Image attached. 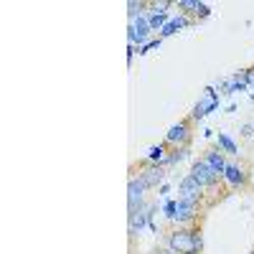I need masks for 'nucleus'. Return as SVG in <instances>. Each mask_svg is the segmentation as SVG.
I'll use <instances>...</instances> for the list:
<instances>
[{
  "label": "nucleus",
  "mask_w": 254,
  "mask_h": 254,
  "mask_svg": "<svg viewBox=\"0 0 254 254\" xmlns=\"http://www.w3.org/2000/svg\"><path fill=\"white\" fill-rule=\"evenodd\" d=\"M188 176L193 178L206 193H211L214 196L216 193V188H219V183H221V176L214 171V168H211L203 158H196L193 163H190V171H188Z\"/></svg>",
  "instance_id": "obj_2"
},
{
  "label": "nucleus",
  "mask_w": 254,
  "mask_h": 254,
  "mask_svg": "<svg viewBox=\"0 0 254 254\" xmlns=\"http://www.w3.org/2000/svg\"><path fill=\"white\" fill-rule=\"evenodd\" d=\"M135 51H137V46L127 44V64H132V59H135Z\"/></svg>",
  "instance_id": "obj_26"
},
{
  "label": "nucleus",
  "mask_w": 254,
  "mask_h": 254,
  "mask_svg": "<svg viewBox=\"0 0 254 254\" xmlns=\"http://www.w3.org/2000/svg\"><path fill=\"white\" fill-rule=\"evenodd\" d=\"M168 193H171V183H168V181H165V183H163V186L158 188V196H160V198H165Z\"/></svg>",
  "instance_id": "obj_24"
},
{
  "label": "nucleus",
  "mask_w": 254,
  "mask_h": 254,
  "mask_svg": "<svg viewBox=\"0 0 254 254\" xmlns=\"http://www.w3.org/2000/svg\"><path fill=\"white\" fill-rule=\"evenodd\" d=\"M211 168H214V171L219 173V176H224V168H226V163H229V158L224 155V150L219 145H211V147H206V153L201 155Z\"/></svg>",
  "instance_id": "obj_13"
},
{
  "label": "nucleus",
  "mask_w": 254,
  "mask_h": 254,
  "mask_svg": "<svg viewBox=\"0 0 254 254\" xmlns=\"http://www.w3.org/2000/svg\"><path fill=\"white\" fill-rule=\"evenodd\" d=\"M137 178L145 183V188L147 190H158L163 183H165V178H168V171L163 165H153V163H140V168H137Z\"/></svg>",
  "instance_id": "obj_6"
},
{
  "label": "nucleus",
  "mask_w": 254,
  "mask_h": 254,
  "mask_svg": "<svg viewBox=\"0 0 254 254\" xmlns=\"http://www.w3.org/2000/svg\"><path fill=\"white\" fill-rule=\"evenodd\" d=\"M203 196H206V190H203L193 178H190V176L181 178V183H178V198H181V201H190V203H198V206H201Z\"/></svg>",
  "instance_id": "obj_11"
},
{
  "label": "nucleus",
  "mask_w": 254,
  "mask_h": 254,
  "mask_svg": "<svg viewBox=\"0 0 254 254\" xmlns=\"http://www.w3.org/2000/svg\"><path fill=\"white\" fill-rule=\"evenodd\" d=\"M150 38H155V33H153L150 23H147V13L140 15V18H135V20H130V26H127V44H132V46L140 49Z\"/></svg>",
  "instance_id": "obj_5"
},
{
  "label": "nucleus",
  "mask_w": 254,
  "mask_h": 254,
  "mask_svg": "<svg viewBox=\"0 0 254 254\" xmlns=\"http://www.w3.org/2000/svg\"><path fill=\"white\" fill-rule=\"evenodd\" d=\"M247 84H249V89L254 92V66L247 69Z\"/></svg>",
  "instance_id": "obj_25"
},
{
  "label": "nucleus",
  "mask_w": 254,
  "mask_h": 254,
  "mask_svg": "<svg viewBox=\"0 0 254 254\" xmlns=\"http://www.w3.org/2000/svg\"><path fill=\"white\" fill-rule=\"evenodd\" d=\"M198 216H201V206L198 203H190V201H181L178 198V211L173 216L176 226H196Z\"/></svg>",
  "instance_id": "obj_9"
},
{
  "label": "nucleus",
  "mask_w": 254,
  "mask_h": 254,
  "mask_svg": "<svg viewBox=\"0 0 254 254\" xmlns=\"http://www.w3.org/2000/svg\"><path fill=\"white\" fill-rule=\"evenodd\" d=\"M208 15H211V5H208V3H201V0H198L196 13H193V20H206Z\"/></svg>",
  "instance_id": "obj_22"
},
{
  "label": "nucleus",
  "mask_w": 254,
  "mask_h": 254,
  "mask_svg": "<svg viewBox=\"0 0 254 254\" xmlns=\"http://www.w3.org/2000/svg\"><path fill=\"white\" fill-rule=\"evenodd\" d=\"M163 216L168 219V221H173V216H176V211H178V198H163Z\"/></svg>",
  "instance_id": "obj_18"
},
{
  "label": "nucleus",
  "mask_w": 254,
  "mask_h": 254,
  "mask_svg": "<svg viewBox=\"0 0 254 254\" xmlns=\"http://www.w3.org/2000/svg\"><path fill=\"white\" fill-rule=\"evenodd\" d=\"M196 5H198V0H178V3H176L178 13H186L190 18H193V13H196Z\"/></svg>",
  "instance_id": "obj_20"
},
{
  "label": "nucleus",
  "mask_w": 254,
  "mask_h": 254,
  "mask_svg": "<svg viewBox=\"0 0 254 254\" xmlns=\"http://www.w3.org/2000/svg\"><path fill=\"white\" fill-rule=\"evenodd\" d=\"M165 247H171L181 254L186 252H203V234L198 226H176L165 234Z\"/></svg>",
  "instance_id": "obj_1"
},
{
  "label": "nucleus",
  "mask_w": 254,
  "mask_h": 254,
  "mask_svg": "<svg viewBox=\"0 0 254 254\" xmlns=\"http://www.w3.org/2000/svg\"><path fill=\"white\" fill-rule=\"evenodd\" d=\"M219 107H221V94H219V89H216V87H206V89H203V97L193 104V110H190L188 120H190V122H201V120H206L211 112H216Z\"/></svg>",
  "instance_id": "obj_3"
},
{
  "label": "nucleus",
  "mask_w": 254,
  "mask_h": 254,
  "mask_svg": "<svg viewBox=\"0 0 254 254\" xmlns=\"http://www.w3.org/2000/svg\"><path fill=\"white\" fill-rule=\"evenodd\" d=\"M221 181H224L231 190H239V188H244V186L249 183L247 165H244V163H239V160H229V163H226V168H224V176H221Z\"/></svg>",
  "instance_id": "obj_7"
},
{
  "label": "nucleus",
  "mask_w": 254,
  "mask_h": 254,
  "mask_svg": "<svg viewBox=\"0 0 254 254\" xmlns=\"http://www.w3.org/2000/svg\"><path fill=\"white\" fill-rule=\"evenodd\" d=\"M252 135H254V125L244 122V125H242V137H252Z\"/></svg>",
  "instance_id": "obj_23"
},
{
  "label": "nucleus",
  "mask_w": 254,
  "mask_h": 254,
  "mask_svg": "<svg viewBox=\"0 0 254 254\" xmlns=\"http://www.w3.org/2000/svg\"><path fill=\"white\" fill-rule=\"evenodd\" d=\"M216 145L224 150L226 158H239V145L234 142V137H231L229 132H221V130H219V135H216Z\"/></svg>",
  "instance_id": "obj_15"
},
{
  "label": "nucleus",
  "mask_w": 254,
  "mask_h": 254,
  "mask_svg": "<svg viewBox=\"0 0 254 254\" xmlns=\"http://www.w3.org/2000/svg\"><path fill=\"white\" fill-rule=\"evenodd\" d=\"M196 20L190 18V15H186V13H173L171 15V20L165 23V28L158 33V38H171V36H176L178 31H183V28H188V26H193Z\"/></svg>",
  "instance_id": "obj_12"
},
{
  "label": "nucleus",
  "mask_w": 254,
  "mask_h": 254,
  "mask_svg": "<svg viewBox=\"0 0 254 254\" xmlns=\"http://www.w3.org/2000/svg\"><path fill=\"white\" fill-rule=\"evenodd\" d=\"M160 44H163V38H158V36H155V38H150V41H147L145 46H140V49H137V54H140V56H145V54H150V51L160 49Z\"/></svg>",
  "instance_id": "obj_21"
},
{
  "label": "nucleus",
  "mask_w": 254,
  "mask_h": 254,
  "mask_svg": "<svg viewBox=\"0 0 254 254\" xmlns=\"http://www.w3.org/2000/svg\"><path fill=\"white\" fill-rule=\"evenodd\" d=\"M219 94L224 97H231V94H239V92H249V84H247V69H239L234 71L231 76H226L224 81L216 84Z\"/></svg>",
  "instance_id": "obj_8"
},
{
  "label": "nucleus",
  "mask_w": 254,
  "mask_h": 254,
  "mask_svg": "<svg viewBox=\"0 0 254 254\" xmlns=\"http://www.w3.org/2000/svg\"><path fill=\"white\" fill-rule=\"evenodd\" d=\"M147 8H150V3H142V0H130V3H127V15H130V20H135V18L145 15Z\"/></svg>",
  "instance_id": "obj_17"
},
{
  "label": "nucleus",
  "mask_w": 254,
  "mask_h": 254,
  "mask_svg": "<svg viewBox=\"0 0 254 254\" xmlns=\"http://www.w3.org/2000/svg\"><path fill=\"white\" fill-rule=\"evenodd\" d=\"M186 254H203V252H196V249H193V252H186Z\"/></svg>",
  "instance_id": "obj_28"
},
{
  "label": "nucleus",
  "mask_w": 254,
  "mask_h": 254,
  "mask_svg": "<svg viewBox=\"0 0 254 254\" xmlns=\"http://www.w3.org/2000/svg\"><path fill=\"white\" fill-rule=\"evenodd\" d=\"M190 137H193V122L186 117V120H178L176 125L168 127L163 142L173 150V147H186V145H190Z\"/></svg>",
  "instance_id": "obj_4"
},
{
  "label": "nucleus",
  "mask_w": 254,
  "mask_h": 254,
  "mask_svg": "<svg viewBox=\"0 0 254 254\" xmlns=\"http://www.w3.org/2000/svg\"><path fill=\"white\" fill-rule=\"evenodd\" d=\"M145 193H147L145 183L132 173L130 181H127V211H135V208H140L142 203H147V201H145Z\"/></svg>",
  "instance_id": "obj_10"
},
{
  "label": "nucleus",
  "mask_w": 254,
  "mask_h": 254,
  "mask_svg": "<svg viewBox=\"0 0 254 254\" xmlns=\"http://www.w3.org/2000/svg\"><path fill=\"white\" fill-rule=\"evenodd\" d=\"M188 158H193V153H190V145H186V147H173L163 168H165V171H168V168H176V165H181V163L188 160Z\"/></svg>",
  "instance_id": "obj_16"
},
{
  "label": "nucleus",
  "mask_w": 254,
  "mask_h": 254,
  "mask_svg": "<svg viewBox=\"0 0 254 254\" xmlns=\"http://www.w3.org/2000/svg\"><path fill=\"white\" fill-rule=\"evenodd\" d=\"M171 8H176L173 0H155V3H150V8H147V10H153V13H168V15H171Z\"/></svg>",
  "instance_id": "obj_19"
},
{
  "label": "nucleus",
  "mask_w": 254,
  "mask_h": 254,
  "mask_svg": "<svg viewBox=\"0 0 254 254\" xmlns=\"http://www.w3.org/2000/svg\"><path fill=\"white\" fill-rule=\"evenodd\" d=\"M153 254H181V252H176V249H171V247H163V249H155Z\"/></svg>",
  "instance_id": "obj_27"
},
{
  "label": "nucleus",
  "mask_w": 254,
  "mask_h": 254,
  "mask_svg": "<svg viewBox=\"0 0 254 254\" xmlns=\"http://www.w3.org/2000/svg\"><path fill=\"white\" fill-rule=\"evenodd\" d=\"M168 155H171V147H168L165 142H158V145H150L145 153V163H153V165H165Z\"/></svg>",
  "instance_id": "obj_14"
}]
</instances>
